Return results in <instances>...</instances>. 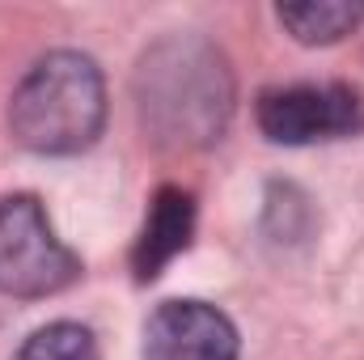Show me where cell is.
<instances>
[{"instance_id":"52a82bcc","label":"cell","mask_w":364,"mask_h":360,"mask_svg":"<svg viewBox=\"0 0 364 360\" xmlns=\"http://www.w3.org/2000/svg\"><path fill=\"white\" fill-rule=\"evenodd\" d=\"M275 21L301 47H331L360 30L364 4L360 0H301V4H279Z\"/></svg>"},{"instance_id":"5b68a950","label":"cell","mask_w":364,"mask_h":360,"mask_svg":"<svg viewBox=\"0 0 364 360\" xmlns=\"http://www.w3.org/2000/svg\"><path fill=\"white\" fill-rule=\"evenodd\" d=\"M237 352L229 314L195 297L161 301L144 322V360H237Z\"/></svg>"},{"instance_id":"ba28073f","label":"cell","mask_w":364,"mask_h":360,"mask_svg":"<svg viewBox=\"0 0 364 360\" xmlns=\"http://www.w3.org/2000/svg\"><path fill=\"white\" fill-rule=\"evenodd\" d=\"M17 360H102V352H97V339L90 327L47 322L17 348Z\"/></svg>"},{"instance_id":"3957f363","label":"cell","mask_w":364,"mask_h":360,"mask_svg":"<svg viewBox=\"0 0 364 360\" xmlns=\"http://www.w3.org/2000/svg\"><path fill=\"white\" fill-rule=\"evenodd\" d=\"M81 259L55 233L38 195L17 191L0 199V292L17 301L55 297L77 284Z\"/></svg>"},{"instance_id":"8992f818","label":"cell","mask_w":364,"mask_h":360,"mask_svg":"<svg viewBox=\"0 0 364 360\" xmlns=\"http://www.w3.org/2000/svg\"><path fill=\"white\" fill-rule=\"evenodd\" d=\"M195 238V195L182 186H157L144 225L132 246V271L140 284L157 280Z\"/></svg>"},{"instance_id":"277c9868","label":"cell","mask_w":364,"mask_h":360,"mask_svg":"<svg viewBox=\"0 0 364 360\" xmlns=\"http://www.w3.org/2000/svg\"><path fill=\"white\" fill-rule=\"evenodd\" d=\"M255 123L272 144H288V149L352 140L364 132V97L339 81L275 85L259 93Z\"/></svg>"},{"instance_id":"6da1fadb","label":"cell","mask_w":364,"mask_h":360,"mask_svg":"<svg viewBox=\"0 0 364 360\" xmlns=\"http://www.w3.org/2000/svg\"><path fill=\"white\" fill-rule=\"evenodd\" d=\"M132 90L149 140L174 153L216 144L237 102V81L225 51L203 34L157 38L140 55Z\"/></svg>"},{"instance_id":"7a4b0ae2","label":"cell","mask_w":364,"mask_h":360,"mask_svg":"<svg viewBox=\"0 0 364 360\" xmlns=\"http://www.w3.org/2000/svg\"><path fill=\"white\" fill-rule=\"evenodd\" d=\"M106 127V81L85 51H47L9 97V132L38 157L85 153Z\"/></svg>"}]
</instances>
